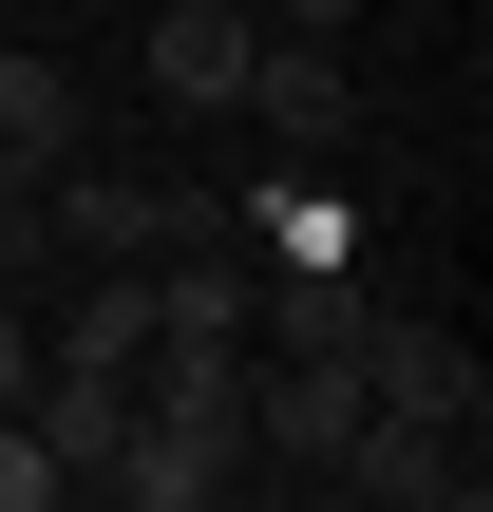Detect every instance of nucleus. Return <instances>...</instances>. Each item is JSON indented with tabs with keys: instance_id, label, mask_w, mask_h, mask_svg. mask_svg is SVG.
<instances>
[{
	"instance_id": "nucleus-1",
	"label": "nucleus",
	"mask_w": 493,
	"mask_h": 512,
	"mask_svg": "<svg viewBox=\"0 0 493 512\" xmlns=\"http://www.w3.org/2000/svg\"><path fill=\"white\" fill-rule=\"evenodd\" d=\"M323 475H342V494H380V512H475V494H493L475 418H418V399H361V437H342Z\"/></svg>"
},
{
	"instance_id": "nucleus-2",
	"label": "nucleus",
	"mask_w": 493,
	"mask_h": 512,
	"mask_svg": "<svg viewBox=\"0 0 493 512\" xmlns=\"http://www.w3.org/2000/svg\"><path fill=\"white\" fill-rule=\"evenodd\" d=\"M361 437V342H285V361H247V475L285 456V475H323Z\"/></svg>"
},
{
	"instance_id": "nucleus-3",
	"label": "nucleus",
	"mask_w": 493,
	"mask_h": 512,
	"mask_svg": "<svg viewBox=\"0 0 493 512\" xmlns=\"http://www.w3.org/2000/svg\"><path fill=\"white\" fill-rule=\"evenodd\" d=\"M38 209H57V247L76 266H152V247H190V190H152V171H38Z\"/></svg>"
},
{
	"instance_id": "nucleus-4",
	"label": "nucleus",
	"mask_w": 493,
	"mask_h": 512,
	"mask_svg": "<svg viewBox=\"0 0 493 512\" xmlns=\"http://www.w3.org/2000/svg\"><path fill=\"white\" fill-rule=\"evenodd\" d=\"M361 399H418V418H475V437H493L475 342H456V323H418V304H380V285H361Z\"/></svg>"
},
{
	"instance_id": "nucleus-5",
	"label": "nucleus",
	"mask_w": 493,
	"mask_h": 512,
	"mask_svg": "<svg viewBox=\"0 0 493 512\" xmlns=\"http://www.w3.org/2000/svg\"><path fill=\"white\" fill-rule=\"evenodd\" d=\"M247 0H152V95L171 114H247Z\"/></svg>"
},
{
	"instance_id": "nucleus-6",
	"label": "nucleus",
	"mask_w": 493,
	"mask_h": 512,
	"mask_svg": "<svg viewBox=\"0 0 493 512\" xmlns=\"http://www.w3.org/2000/svg\"><path fill=\"white\" fill-rule=\"evenodd\" d=\"M247 114H266L285 152H342V133H361V95H342V38H285V19H266V38H247Z\"/></svg>"
},
{
	"instance_id": "nucleus-7",
	"label": "nucleus",
	"mask_w": 493,
	"mask_h": 512,
	"mask_svg": "<svg viewBox=\"0 0 493 512\" xmlns=\"http://www.w3.org/2000/svg\"><path fill=\"white\" fill-rule=\"evenodd\" d=\"M76 114H95V95H76V57L0 38V171H57V152H76Z\"/></svg>"
},
{
	"instance_id": "nucleus-8",
	"label": "nucleus",
	"mask_w": 493,
	"mask_h": 512,
	"mask_svg": "<svg viewBox=\"0 0 493 512\" xmlns=\"http://www.w3.org/2000/svg\"><path fill=\"white\" fill-rule=\"evenodd\" d=\"M133 342H152V266H95V285L38 323V361H114V380H133Z\"/></svg>"
},
{
	"instance_id": "nucleus-9",
	"label": "nucleus",
	"mask_w": 493,
	"mask_h": 512,
	"mask_svg": "<svg viewBox=\"0 0 493 512\" xmlns=\"http://www.w3.org/2000/svg\"><path fill=\"white\" fill-rule=\"evenodd\" d=\"M247 228H266V266H342V190H304V171H285Z\"/></svg>"
},
{
	"instance_id": "nucleus-10",
	"label": "nucleus",
	"mask_w": 493,
	"mask_h": 512,
	"mask_svg": "<svg viewBox=\"0 0 493 512\" xmlns=\"http://www.w3.org/2000/svg\"><path fill=\"white\" fill-rule=\"evenodd\" d=\"M266 19H285V38H342V19H361V0H266Z\"/></svg>"
}]
</instances>
